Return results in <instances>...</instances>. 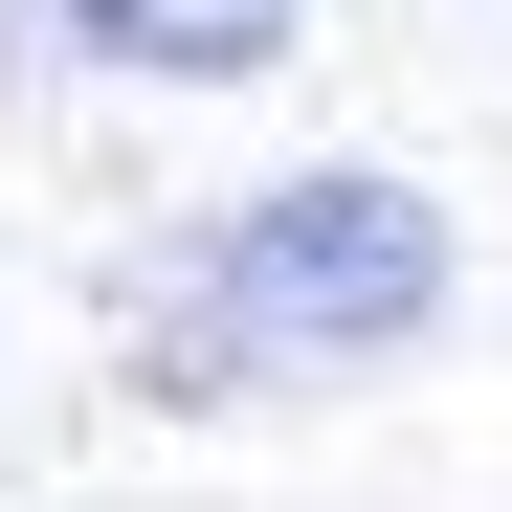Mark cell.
I'll return each instance as SVG.
<instances>
[{"mask_svg": "<svg viewBox=\"0 0 512 512\" xmlns=\"http://www.w3.org/2000/svg\"><path fill=\"white\" fill-rule=\"evenodd\" d=\"M446 312V201L379 179V156H290L268 201H223L156 290V379L223 401V379H357Z\"/></svg>", "mask_w": 512, "mask_h": 512, "instance_id": "1", "label": "cell"}, {"mask_svg": "<svg viewBox=\"0 0 512 512\" xmlns=\"http://www.w3.org/2000/svg\"><path fill=\"white\" fill-rule=\"evenodd\" d=\"M90 67H156V90H245V67H290V0H45Z\"/></svg>", "mask_w": 512, "mask_h": 512, "instance_id": "2", "label": "cell"}]
</instances>
